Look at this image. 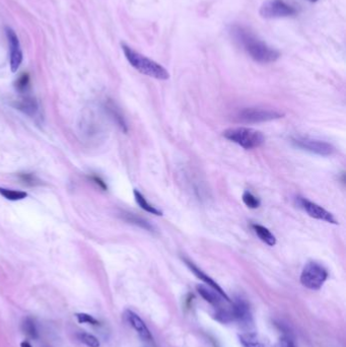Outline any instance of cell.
Instances as JSON below:
<instances>
[{
  "label": "cell",
  "instance_id": "obj_19",
  "mask_svg": "<svg viewBox=\"0 0 346 347\" xmlns=\"http://www.w3.org/2000/svg\"><path fill=\"white\" fill-rule=\"evenodd\" d=\"M22 329L23 332L31 339H37L38 338V330L36 327L35 322L31 320L30 318H26L22 324Z\"/></svg>",
  "mask_w": 346,
  "mask_h": 347
},
{
  "label": "cell",
  "instance_id": "obj_25",
  "mask_svg": "<svg viewBox=\"0 0 346 347\" xmlns=\"http://www.w3.org/2000/svg\"><path fill=\"white\" fill-rule=\"evenodd\" d=\"M271 347H296V346L291 339L287 337H282Z\"/></svg>",
  "mask_w": 346,
  "mask_h": 347
},
{
  "label": "cell",
  "instance_id": "obj_20",
  "mask_svg": "<svg viewBox=\"0 0 346 347\" xmlns=\"http://www.w3.org/2000/svg\"><path fill=\"white\" fill-rule=\"evenodd\" d=\"M243 202L251 209H256L260 206L261 201L258 197H256L255 195L252 194L250 191H245L243 193Z\"/></svg>",
  "mask_w": 346,
  "mask_h": 347
},
{
  "label": "cell",
  "instance_id": "obj_22",
  "mask_svg": "<svg viewBox=\"0 0 346 347\" xmlns=\"http://www.w3.org/2000/svg\"><path fill=\"white\" fill-rule=\"evenodd\" d=\"M75 317L79 324H89L93 326L100 324V322L96 318H93L91 315L86 313H77L75 314Z\"/></svg>",
  "mask_w": 346,
  "mask_h": 347
},
{
  "label": "cell",
  "instance_id": "obj_2",
  "mask_svg": "<svg viewBox=\"0 0 346 347\" xmlns=\"http://www.w3.org/2000/svg\"><path fill=\"white\" fill-rule=\"evenodd\" d=\"M122 50L131 66L140 73L160 80H166L170 77L168 70L157 62L141 55L125 44H122Z\"/></svg>",
  "mask_w": 346,
  "mask_h": 347
},
{
  "label": "cell",
  "instance_id": "obj_14",
  "mask_svg": "<svg viewBox=\"0 0 346 347\" xmlns=\"http://www.w3.org/2000/svg\"><path fill=\"white\" fill-rule=\"evenodd\" d=\"M121 217L125 220V222H127L131 225H134V226H137L145 231H148V232H154V227L148 223L146 219L136 215V214H133V213H130V212H122L121 213Z\"/></svg>",
  "mask_w": 346,
  "mask_h": 347
},
{
  "label": "cell",
  "instance_id": "obj_13",
  "mask_svg": "<svg viewBox=\"0 0 346 347\" xmlns=\"http://www.w3.org/2000/svg\"><path fill=\"white\" fill-rule=\"evenodd\" d=\"M13 106L18 111L22 112L23 114H25V115H27L29 117L35 116L37 114V112H38V109H39L37 101L34 98H31V97L22 98V99L16 101Z\"/></svg>",
  "mask_w": 346,
  "mask_h": 347
},
{
  "label": "cell",
  "instance_id": "obj_12",
  "mask_svg": "<svg viewBox=\"0 0 346 347\" xmlns=\"http://www.w3.org/2000/svg\"><path fill=\"white\" fill-rule=\"evenodd\" d=\"M240 343L243 347H271L268 341L255 332H245L239 335Z\"/></svg>",
  "mask_w": 346,
  "mask_h": 347
},
{
  "label": "cell",
  "instance_id": "obj_16",
  "mask_svg": "<svg viewBox=\"0 0 346 347\" xmlns=\"http://www.w3.org/2000/svg\"><path fill=\"white\" fill-rule=\"evenodd\" d=\"M107 110L109 112V114L111 115V117L114 119V121L117 123V125L122 129L123 132H127V125H126V122L124 120V117L122 116V114L120 113L119 109L116 107V105L112 102H108L107 104Z\"/></svg>",
  "mask_w": 346,
  "mask_h": 347
},
{
  "label": "cell",
  "instance_id": "obj_21",
  "mask_svg": "<svg viewBox=\"0 0 346 347\" xmlns=\"http://www.w3.org/2000/svg\"><path fill=\"white\" fill-rule=\"evenodd\" d=\"M78 339L88 347H100L99 339L89 333L81 332L78 334Z\"/></svg>",
  "mask_w": 346,
  "mask_h": 347
},
{
  "label": "cell",
  "instance_id": "obj_6",
  "mask_svg": "<svg viewBox=\"0 0 346 347\" xmlns=\"http://www.w3.org/2000/svg\"><path fill=\"white\" fill-rule=\"evenodd\" d=\"M297 12V8L285 0H265L259 10L263 18L289 17L296 15Z\"/></svg>",
  "mask_w": 346,
  "mask_h": 347
},
{
  "label": "cell",
  "instance_id": "obj_1",
  "mask_svg": "<svg viewBox=\"0 0 346 347\" xmlns=\"http://www.w3.org/2000/svg\"><path fill=\"white\" fill-rule=\"evenodd\" d=\"M231 35L235 41L243 47L248 55L258 63L267 64L276 61L280 53L258 39L250 29L245 26L235 24L231 28Z\"/></svg>",
  "mask_w": 346,
  "mask_h": 347
},
{
  "label": "cell",
  "instance_id": "obj_27",
  "mask_svg": "<svg viewBox=\"0 0 346 347\" xmlns=\"http://www.w3.org/2000/svg\"><path fill=\"white\" fill-rule=\"evenodd\" d=\"M20 347H33V346H31L27 341H22L20 343Z\"/></svg>",
  "mask_w": 346,
  "mask_h": 347
},
{
  "label": "cell",
  "instance_id": "obj_4",
  "mask_svg": "<svg viewBox=\"0 0 346 347\" xmlns=\"http://www.w3.org/2000/svg\"><path fill=\"white\" fill-rule=\"evenodd\" d=\"M328 278V271L318 262H309L304 267L301 274L302 285L312 291H318L322 288Z\"/></svg>",
  "mask_w": 346,
  "mask_h": 347
},
{
  "label": "cell",
  "instance_id": "obj_7",
  "mask_svg": "<svg viewBox=\"0 0 346 347\" xmlns=\"http://www.w3.org/2000/svg\"><path fill=\"white\" fill-rule=\"evenodd\" d=\"M292 142L298 148L322 156H329L335 152V147L331 143L307 136L293 137Z\"/></svg>",
  "mask_w": 346,
  "mask_h": 347
},
{
  "label": "cell",
  "instance_id": "obj_3",
  "mask_svg": "<svg viewBox=\"0 0 346 347\" xmlns=\"http://www.w3.org/2000/svg\"><path fill=\"white\" fill-rule=\"evenodd\" d=\"M223 135L228 140L240 145L245 149L260 147L265 142V137L262 132L248 127L230 128L224 131Z\"/></svg>",
  "mask_w": 346,
  "mask_h": 347
},
{
  "label": "cell",
  "instance_id": "obj_23",
  "mask_svg": "<svg viewBox=\"0 0 346 347\" xmlns=\"http://www.w3.org/2000/svg\"><path fill=\"white\" fill-rule=\"evenodd\" d=\"M29 84V75L28 73H22L19 75V77L16 79L14 86L16 88L17 91L19 92H24L26 90V88L28 87Z\"/></svg>",
  "mask_w": 346,
  "mask_h": 347
},
{
  "label": "cell",
  "instance_id": "obj_10",
  "mask_svg": "<svg viewBox=\"0 0 346 347\" xmlns=\"http://www.w3.org/2000/svg\"><path fill=\"white\" fill-rule=\"evenodd\" d=\"M125 318L128 321V323L131 325V327L136 331V333L139 335L141 339L144 341H151L152 335L145 325V323L141 320V318L134 312L127 310L125 312Z\"/></svg>",
  "mask_w": 346,
  "mask_h": 347
},
{
  "label": "cell",
  "instance_id": "obj_24",
  "mask_svg": "<svg viewBox=\"0 0 346 347\" xmlns=\"http://www.w3.org/2000/svg\"><path fill=\"white\" fill-rule=\"evenodd\" d=\"M19 180L27 186H37L40 184V180L31 173H21L18 175Z\"/></svg>",
  "mask_w": 346,
  "mask_h": 347
},
{
  "label": "cell",
  "instance_id": "obj_15",
  "mask_svg": "<svg viewBox=\"0 0 346 347\" xmlns=\"http://www.w3.org/2000/svg\"><path fill=\"white\" fill-rule=\"evenodd\" d=\"M251 228L263 243H265L266 245H268L270 247H273L276 245L275 236L267 228H265L261 225H257V224H252Z\"/></svg>",
  "mask_w": 346,
  "mask_h": 347
},
{
  "label": "cell",
  "instance_id": "obj_18",
  "mask_svg": "<svg viewBox=\"0 0 346 347\" xmlns=\"http://www.w3.org/2000/svg\"><path fill=\"white\" fill-rule=\"evenodd\" d=\"M0 195L10 201H19L27 197V193L24 191H16L12 189H6L0 187Z\"/></svg>",
  "mask_w": 346,
  "mask_h": 347
},
{
  "label": "cell",
  "instance_id": "obj_11",
  "mask_svg": "<svg viewBox=\"0 0 346 347\" xmlns=\"http://www.w3.org/2000/svg\"><path fill=\"white\" fill-rule=\"evenodd\" d=\"M183 261L185 262V264L188 266V268L189 269H190L195 275H196V277H198L200 280H202L203 282H205L206 283V285L209 287V288H211V289H213L214 291H216L217 293H219L220 295H222L223 297H225L226 299H228V300H230V298L227 296V294L224 292V290L222 289V288H220L218 285H217V283L211 278V277H209L207 274H205L202 270H200L193 262H191V261H189L188 259H186V258H183Z\"/></svg>",
  "mask_w": 346,
  "mask_h": 347
},
{
  "label": "cell",
  "instance_id": "obj_17",
  "mask_svg": "<svg viewBox=\"0 0 346 347\" xmlns=\"http://www.w3.org/2000/svg\"><path fill=\"white\" fill-rule=\"evenodd\" d=\"M133 194H134V198H135L137 204H138L143 210H145V211L148 212V213L157 215V216H162V215H163V212H162L160 209H157V208H155L154 206H152L151 204H149V203L146 201L145 197H144L138 190H134V191H133Z\"/></svg>",
  "mask_w": 346,
  "mask_h": 347
},
{
  "label": "cell",
  "instance_id": "obj_26",
  "mask_svg": "<svg viewBox=\"0 0 346 347\" xmlns=\"http://www.w3.org/2000/svg\"><path fill=\"white\" fill-rule=\"evenodd\" d=\"M89 180H90L91 182H93L94 184H96L97 186H99V188H101L102 190H104V191H106L107 189H108L107 184H106V183L104 182V180H103L101 177H99V176L92 175V176L89 177Z\"/></svg>",
  "mask_w": 346,
  "mask_h": 347
},
{
  "label": "cell",
  "instance_id": "obj_5",
  "mask_svg": "<svg viewBox=\"0 0 346 347\" xmlns=\"http://www.w3.org/2000/svg\"><path fill=\"white\" fill-rule=\"evenodd\" d=\"M283 116L285 115L275 110L261 108H245L238 112V114L235 117V120L237 122L245 124H255L277 120L282 118Z\"/></svg>",
  "mask_w": 346,
  "mask_h": 347
},
{
  "label": "cell",
  "instance_id": "obj_8",
  "mask_svg": "<svg viewBox=\"0 0 346 347\" xmlns=\"http://www.w3.org/2000/svg\"><path fill=\"white\" fill-rule=\"evenodd\" d=\"M296 202L299 205V207L302 208L311 217L316 218L318 220H323V222H326L328 224H333V225L338 224L337 220L335 219V217L333 216V214L331 212L327 211L322 206L310 201L309 199L299 196V197H297Z\"/></svg>",
  "mask_w": 346,
  "mask_h": 347
},
{
  "label": "cell",
  "instance_id": "obj_28",
  "mask_svg": "<svg viewBox=\"0 0 346 347\" xmlns=\"http://www.w3.org/2000/svg\"><path fill=\"white\" fill-rule=\"evenodd\" d=\"M309 1H311V2H316V1H318V0H309Z\"/></svg>",
  "mask_w": 346,
  "mask_h": 347
},
{
  "label": "cell",
  "instance_id": "obj_9",
  "mask_svg": "<svg viewBox=\"0 0 346 347\" xmlns=\"http://www.w3.org/2000/svg\"><path fill=\"white\" fill-rule=\"evenodd\" d=\"M6 36L10 47V69L16 72L22 62V52L16 34L11 28H6Z\"/></svg>",
  "mask_w": 346,
  "mask_h": 347
}]
</instances>
